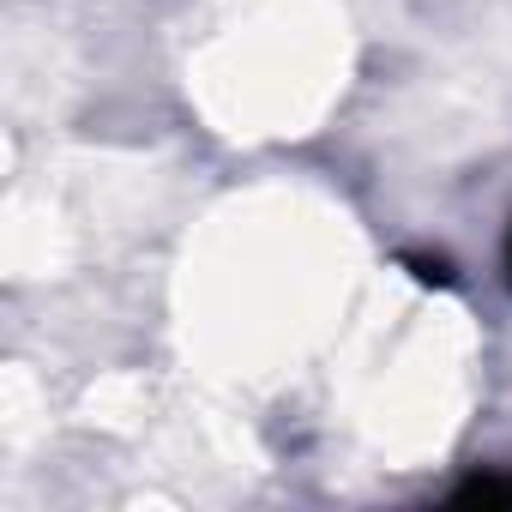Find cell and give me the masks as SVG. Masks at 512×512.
<instances>
[{
    "mask_svg": "<svg viewBox=\"0 0 512 512\" xmlns=\"http://www.w3.org/2000/svg\"><path fill=\"white\" fill-rule=\"evenodd\" d=\"M452 500H464V506H512V476H470Z\"/></svg>",
    "mask_w": 512,
    "mask_h": 512,
    "instance_id": "cell-1",
    "label": "cell"
},
{
    "mask_svg": "<svg viewBox=\"0 0 512 512\" xmlns=\"http://www.w3.org/2000/svg\"><path fill=\"white\" fill-rule=\"evenodd\" d=\"M506 260H512V241H506Z\"/></svg>",
    "mask_w": 512,
    "mask_h": 512,
    "instance_id": "cell-2",
    "label": "cell"
}]
</instances>
